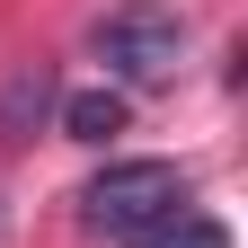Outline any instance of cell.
Masks as SVG:
<instances>
[{
    "label": "cell",
    "instance_id": "2",
    "mask_svg": "<svg viewBox=\"0 0 248 248\" xmlns=\"http://www.w3.org/2000/svg\"><path fill=\"white\" fill-rule=\"evenodd\" d=\"M89 45H98V62L115 80H169L186 27H177V9H160V0H124V9H107L89 27Z\"/></svg>",
    "mask_w": 248,
    "mask_h": 248
},
{
    "label": "cell",
    "instance_id": "5",
    "mask_svg": "<svg viewBox=\"0 0 248 248\" xmlns=\"http://www.w3.org/2000/svg\"><path fill=\"white\" fill-rule=\"evenodd\" d=\"M142 248H231V231L213 222V213H177V222H160Z\"/></svg>",
    "mask_w": 248,
    "mask_h": 248
},
{
    "label": "cell",
    "instance_id": "4",
    "mask_svg": "<svg viewBox=\"0 0 248 248\" xmlns=\"http://www.w3.org/2000/svg\"><path fill=\"white\" fill-rule=\"evenodd\" d=\"M62 133L71 142H115L124 133V89H80V98H62Z\"/></svg>",
    "mask_w": 248,
    "mask_h": 248
},
{
    "label": "cell",
    "instance_id": "3",
    "mask_svg": "<svg viewBox=\"0 0 248 248\" xmlns=\"http://www.w3.org/2000/svg\"><path fill=\"white\" fill-rule=\"evenodd\" d=\"M45 107H53V71L45 62H18V71L0 80V142H27L45 124Z\"/></svg>",
    "mask_w": 248,
    "mask_h": 248
},
{
    "label": "cell",
    "instance_id": "1",
    "mask_svg": "<svg viewBox=\"0 0 248 248\" xmlns=\"http://www.w3.org/2000/svg\"><path fill=\"white\" fill-rule=\"evenodd\" d=\"M177 213H186V169L177 160H115L80 186V231H98V239H151Z\"/></svg>",
    "mask_w": 248,
    "mask_h": 248
}]
</instances>
